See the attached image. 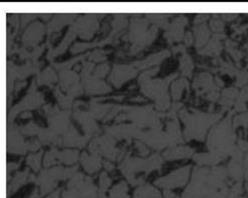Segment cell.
<instances>
[{
	"label": "cell",
	"mask_w": 248,
	"mask_h": 198,
	"mask_svg": "<svg viewBox=\"0 0 248 198\" xmlns=\"http://www.w3.org/2000/svg\"><path fill=\"white\" fill-rule=\"evenodd\" d=\"M135 198H160V194L150 186L139 188L135 194Z\"/></svg>",
	"instance_id": "6da1fadb"
},
{
	"label": "cell",
	"mask_w": 248,
	"mask_h": 198,
	"mask_svg": "<svg viewBox=\"0 0 248 198\" xmlns=\"http://www.w3.org/2000/svg\"><path fill=\"white\" fill-rule=\"evenodd\" d=\"M111 198H128L127 188L124 186V183H122L121 185L116 186V188L112 191Z\"/></svg>",
	"instance_id": "7a4b0ae2"
},
{
	"label": "cell",
	"mask_w": 248,
	"mask_h": 198,
	"mask_svg": "<svg viewBox=\"0 0 248 198\" xmlns=\"http://www.w3.org/2000/svg\"><path fill=\"white\" fill-rule=\"evenodd\" d=\"M49 198H59V196H58V193H56L54 195H52V196H50Z\"/></svg>",
	"instance_id": "3957f363"
}]
</instances>
